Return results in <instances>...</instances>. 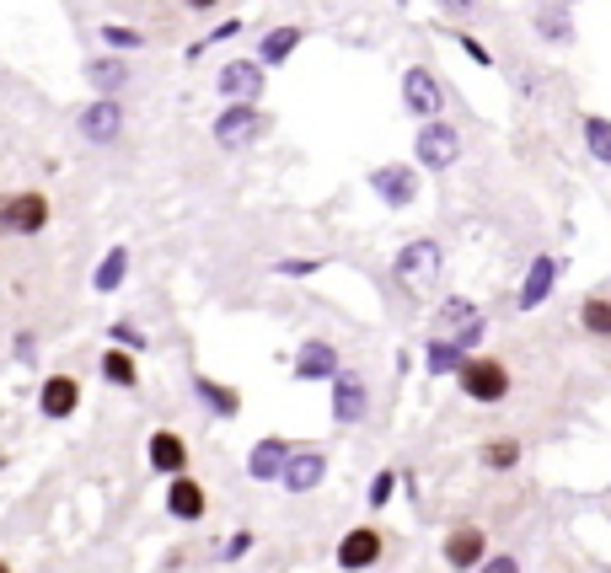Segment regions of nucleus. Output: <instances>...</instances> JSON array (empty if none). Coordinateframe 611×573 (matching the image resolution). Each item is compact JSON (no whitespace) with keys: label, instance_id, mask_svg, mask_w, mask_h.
I'll return each instance as SVG.
<instances>
[{"label":"nucleus","instance_id":"f257e3e1","mask_svg":"<svg viewBox=\"0 0 611 573\" xmlns=\"http://www.w3.org/2000/svg\"><path fill=\"white\" fill-rule=\"evenodd\" d=\"M457 392L478 408H499L510 396V364L493 360V354H467L457 364Z\"/></svg>","mask_w":611,"mask_h":573},{"label":"nucleus","instance_id":"f03ea898","mask_svg":"<svg viewBox=\"0 0 611 573\" xmlns=\"http://www.w3.org/2000/svg\"><path fill=\"white\" fill-rule=\"evenodd\" d=\"M413 155H419L424 172H451V167L461 161V129L451 119L419 123V134H413Z\"/></svg>","mask_w":611,"mask_h":573},{"label":"nucleus","instance_id":"7ed1b4c3","mask_svg":"<svg viewBox=\"0 0 611 573\" xmlns=\"http://www.w3.org/2000/svg\"><path fill=\"white\" fill-rule=\"evenodd\" d=\"M269 134V119L258 113V102H226V113L214 119V145L220 151H247Z\"/></svg>","mask_w":611,"mask_h":573},{"label":"nucleus","instance_id":"20e7f679","mask_svg":"<svg viewBox=\"0 0 611 573\" xmlns=\"http://www.w3.org/2000/svg\"><path fill=\"white\" fill-rule=\"evenodd\" d=\"M370 193L387 204V210H413L419 204V172L408 161H387L370 172Z\"/></svg>","mask_w":611,"mask_h":573},{"label":"nucleus","instance_id":"39448f33","mask_svg":"<svg viewBox=\"0 0 611 573\" xmlns=\"http://www.w3.org/2000/svg\"><path fill=\"white\" fill-rule=\"evenodd\" d=\"M402 108H408V119H440V108H445V91H440V76L429 70V64H408V76H402Z\"/></svg>","mask_w":611,"mask_h":573},{"label":"nucleus","instance_id":"423d86ee","mask_svg":"<svg viewBox=\"0 0 611 573\" xmlns=\"http://www.w3.org/2000/svg\"><path fill=\"white\" fill-rule=\"evenodd\" d=\"M49 199L28 188V193H6L0 199V231H17V237H38L43 225H49Z\"/></svg>","mask_w":611,"mask_h":573},{"label":"nucleus","instance_id":"0eeeda50","mask_svg":"<svg viewBox=\"0 0 611 573\" xmlns=\"http://www.w3.org/2000/svg\"><path fill=\"white\" fill-rule=\"evenodd\" d=\"M322 478H328V455L317 445H290L284 466H279V487L284 493H311V487H322Z\"/></svg>","mask_w":611,"mask_h":573},{"label":"nucleus","instance_id":"6e6552de","mask_svg":"<svg viewBox=\"0 0 611 573\" xmlns=\"http://www.w3.org/2000/svg\"><path fill=\"white\" fill-rule=\"evenodd\" d=\"M381 552H387L381 531H375V525H354V531H343V536H338L333 563L343 573H365V569H375V563H381Z\"/></svg>","mask_w":611,"mask_h":573},{"label":"nucleus","instance_id":"1a4fd4ad","mask_svg":"<svg viewBox=\"0 0 611 573\" xmlns=\"http://www.w3.org/2000/svg\"><path fill=\"white\" fill-rule=\"evenodd\" d=\"M440 242L434 237H419V242H408L398 252V279L408 284V290H424V284H434V273H440Z\"/></svg>","mask_w":611,"mask_h":573},{"label":"nucleus","instance_id":"9d476101","mask_svg":"<svg viewBox=\"0 0 611 573\" xmlns=\"http://www.w3.org/2000/svg\"><path fill=\"white\" fill-rule=\"evenodd\" d=\"M333 423H365L370 419V386H365V375H354V370H338L333 381Z\"/></svg>","mask_w":611,"mask_h":573},{"label":"nucleus","instance_id":"9b49d317","mask_svg":"<svg viewBox=\"0 0 611 573\" xmlns=\"http://www.w3.org/2000/svg\"><path fill=\"white\" fill-rule=\"evenodd\" d=\"M440 557H445V569L472 573L483 557H489V536H483V525H451V531H445V546H440Z\"/></svg>","mask_w":611,"mask_h":573},{"label":"nucleus","instance_id":"f8f14e48","mask_svg":"<svg viewBox=\"0 0 611 573\" xmlns=\"http://www.w3.org/2000/svg\"><path fill=\"white\" fill-rule=\"evenodd\" d=\"M214 91L226 102H258L263 97V64L258 60H226L220 76H214Z\"/></svg>","mask_w":611,"mask_h":573},{"label":"nucleus","instance_id":"ddd939ff","mask_svg":"<svg viewBox=\"0 0 611 573\" xmlns=\"http://www.w3.org/2000/svg\"><path fill=\"white\" fill-rule=\"evenodd\" d=\"M76 408H81V381H76V375H49V381L38 386V413L49 423L76 419Z\"/></svg>","mask_w":611,"mask_h":573},{"label":"nucleus","instance_id":"4468645a","mask_svg":"<svg viewBox=\"0 0 611 573\" xmlns=\"http://www.w3.org/2000/svg\"><path fill=\"white\" fill-rule=\"evenodd\" d=\"M338 370H343V360L328 338H306L296 349V381H333Z\"/></svg>","mask_w":611,"mask_h":573},{"label":"nucleus","instance_id":"2eb2a0df","mask_svg":"<svg viewBox=\"0 0 611 573\" xmlns=\"http://www.w3.org/2000/svg\"><path fill=\"white\" fill-rule=\"evenodd\" d=\"M81 134L92 140V145H108V140H119L123 134V108L113 102V97H97V102H87L81 108Z\"/></svg>","mask_w":611,"mask_h":573},{"label":"nucleus","instance_id":"dca6fc26","mask_svg":"<svg viewBox=\"0 0 611 573\" xmlns=\"http://www.w3.org/2000/svg\"><path fill=\"white\" fill-rule=\"evenodd\" d=\"M146 455H151V472H161V478H183L188 472V440L178 429H156Z\"/></svg>","mask_w":611,"mask_h":573},{"label":"nucleus","instance_id":"f3484780","mask_svg":"<svg viewBox=\"0 0 611 573\" xmlns=\"http://www.w3.org/2000/svg\"><path fill=\"white\" fill-rule=\"evenodd\" d=\"M558 273H563V258H537L531 269H525V279H520V295H515V305L520 311H537V305L552 295V284H558Z\"/></svg>","mask_w":611,"mask_h":573},{"label":"nucleus","instance_id":"a211bd4d","mask_svg":"<svg viewBox=\"0 0 611 573\" xmlns=\"http://www.w3.org/2000/svg\"><path fill=\"white\" fill-rule=\"evenodd\" d=\"M204 510H210V499H204V487H199V478H167V514L172 520H183V525H193V520H204Z\"/></svg>","mask_w":611,"mask_h":573},{"label":"nucleus","instance_id":"6ab92c4d","mask_svg":"<svg viewBox=\"0 0 611 573\" xmlns=\"http://www.w3.org/2000/svg\"><path fill=\"white\" fill-rule=\"evenodd\" d=\"M284 455H290V440H279V434H263L252 455H247V478L252 483H279V466H284Z\"/></svg>","mask_w":611,"mask_h":573},{"label":"nucleus","instance_id":"aec40b11","mask_svg":"<svg viewBox=\"0 0 611 573\" xmlns=\"http://www.w3.org/2000/svg\"><path fill=\"white\" fill-rule=\"evenodd\" d=\"M301 38H306V28H296V22H284V28H269L263 38H258V54H252V60L263 64V70H269V64H284L290 54H296V49H301Z\"/></svg>","mask_w":611,"mask_h":573},{"label":"nucleus","instance_id":"412c9836","mask_svg":"<svg viewBox=\"0 0 611 573\" xmlns=\"http://www.w3.org/2000/svg\"><path fill=\"white\" fill-rule=\"evenodd\" d=\"M193 396L210 408L214 419H237L242 413V392L226 386V381H214V375H193Z\"/></svg>","mask_w":611,"mask_h":573},{"label":"nucleus","instance_id":"4be33fe9","mask_svg":"<svg viewBox=\"0 0 611 573\" xmlns=\"http://www.w3.org/2000/svg\"><path fill=\"white\" fill-rule=\"evenodd\" d=\"M531 28H537V38L552 43V49H569V43H574V22H569L563 6H537V11H531Z\"/></svg>","mask_w":611,"mask_h":573},{"label":"nucleus","instance_id":"5701e85b","mask_svg":"<svg viewBox=\"0 0 611 573\" xmlns=\"http://www.w3.org/2000/svg\"><path fill=\"white\" fill-rule=\"evenodd\" d=\"M97 370H102V381L119 386V392H134V386H140V364H134L129 349H102V364H97Z\"/></svg>","mask_w":611,"mask_h":573},{"label":"nucleus","instance_id":"b1692460","mask_svg":"<svg viewBox=\"0 0 611 573\" xmlns=\"http://www.w3.org/2000/svg\"><path fill=\"white\" fill-rule=\"evenodd\" d=\"M461 360H467V354L457 349V338H445V332H434V338L424 343V370L434 375V381H440V375H451Z\"/></svg>","mask_w":611,"mask_h":573},{"label":"nucleus","instance_id":"393cba45","mask_svg":"<svg viewBox=\"0 0 611 573\" xmlns=\"http://www.w3.org/2000/svg\"><path fill=\"white\" fill-rule=\"evenodd\" d=\"M580 134H584V151L595 155L601 167H611V119H601V113H584Z\"/></svg>","mask_w":611,"mask_h":573},{"label":"nucleus","instance_id":"a878e982","mask_svg":"<svg viewBox=\"0 0 611 573\" xmlns=\"http://www.w3.org/2000/svg\"><path fill=\"white\" fill-rule=\"evenodd\" d=\"M580 328L590 332V338L611 343V301H607V295H590V301H580Z\"/></svg>","mask_w":611,"mask_h":573},{"label":"nucleus","instance_id":"bb28decb","mask_svg":"<svg viewBox=\"0 0 611 573\" xmlns=\"http://www.w3.org/2000/svg\"><path fill=\"white\" fill-rule=\"evenodd\" d=\"M123 273H129V252H123V247H113V252L102 258V269L92 273V284L102 290V295H113V290L123 284Z\"/></svg>","mask_w":611,"mask_h":573},{"label":"nucleus","instance_id":"cd10ccee","mask_svg":"<svg viewBox=\"0 0 611 573\" xmlns=\"http://www.w3.org/2000/svg\"><path fill=\"white\" fill-rule=\"evenodd\" d=\"M87 81L108 97V91H119L123 81H129V70H123V60H92L87 64Z\"/></svg>","mask_w":611,"mask_h":573},{"label":"nucleus","instance_id":"c85d7f7f","mask_svg":"<svg viewBox=\"0 0 611 573\" xmlns=\"http://www.w3.org/2000/svg\"><path fill=\"white\" fill-rule=\"evenodd\" d=\"M478 461L493 466V472H510V466H520V440H493V445L478 451Z\"/></svg>","mask_w":611,"mask_h":573},{"label":"nucleus","instance_id":"c756f323","mask_svg":"<svg viewBox=\"0 0 611 573\" xmlns=\"http://www.w3.org/2000/svg\"><path fill=\"white\" fill-rule=\"evenodd\" d=\"M467 322H478V305L467 301V295H451V301L440 305V328L445 332H461Z\"/></svg>","mask_w":611,"mask_h":573},{"label":"nucleus","instance_id":"7c9ffc66","mask_svg":"<svg viewBox=\"0 0 611 573\" xmlns=\"http://www.w3.org/2000/svg\"><path fill=\"white\" fill-rule=\"evenodd\" d=\"M398 466H381V472H375V478H370V510H387V504H392V493H398Z\"/></svg>","mask_w":611,"mask_h":573},{"label":"nucleus","instance_id":"2f4dec72","mask_svg":"<svg viewBox=\"0 0 611 573\" xmlns=\"http://www.w3.org/2000/svg\"><path fill=\"white\" fill-rule=\"evenodd\" d=\"M279 279H311V273H322V258H284V263H274Z\"/></svg>","mask_w":611,"mask_h":573},{"label":"nucleus","instance_id":"473e14b6","mask_svg":"<svg viewBox=\"0 0 611 573\" xmlns=\"http://www.w3.org/2000/svg\"><path fill=\"white\" fill-rule=\"evenodd\" d=\"M102 43H108V49H146V38L134 28H102Z\"/></svg>","mask_w":611,"mask_h":573},{"label":"nucleus","instance_id":"72a5a7b5","mask_svg":"<svg viewBox=\"0 0 611 573\" xmlns=\"http://www.w3.org/2000/svg\"><path fill=\"white\" fill-rule=\"evenodd\" d=\"M472 573H520V557H510V552H493V557H483Z\"/></svg>","mask_w":611,"mask_h":573},{"label":"nucleus","instance_id":"f704fd0d","mask_svg":"<svg viewBox=\"0 0 611 573\" xmlns=\"http://www.w3.org/2000/svg\"><path fill=\"white\" fill-rule=\"evenodd\" d=\"M247 552H252V536H247V531H237V536L220 542V557H226V563H237V557H247Z\"/></svg>","mask_w":611,"mask_h":573},{"label":"nucleus","instance_id":"c9c22d12","mask_svg":"<svg viewBox=\"0 0 611 573\" xmlns=\"http://www.w3.org/2000/svg\"><path fill=\"white\" fill-rule=\"evenodd\" d=\"M457 49H467V60H472V64H493V54L478 43V38H472V32H457Z\"/></svg>","mask_w":611,"mask_h":573},{"label":"nucleus","instance_id":"e433bc0d","mask_svg":"<svg viewBox=\"0 0 611 573\" xmlns=\"http://www.w3.org/2000/svg\"><path fill=\"white\" fill-rule=\"evenodd\" d=\"M113 343H123L129 354H140V349H146V332L129 328V322H119V328H113Z\"/></svg>","mask_w":611,"mask_h":573},{"label":"nucleus","instance_id":"4c0bfd02","mask_svg":"<svg viewBox=\"0 0 611 573\" xmlns=\"http://www.w3.org/2000/svg\"><path fill=\"white\" fill-rule=\"evenodd\" d=\"M237 32H242V17H231V22H220V28H214L210 38H204V49H210V43H226V38H237Z\"/></svg>","mask_w":611,"mask_h":573},{"label":"nucleus","instance_id":"58836bf2","mask_svg":"<svg viewBox=\"0 0 611 573\" xmlns=\"http://www.w3.org/2000/svg\"><path fill=\"white\" fill-rule=\"evenodd\" d=\"M434 6H440L445 17H467V11H478L483 0H434Z\"/></svg>","mask_w":611,"mask_h":573},{"label":"nucleus","instance_id":"ea45409f","mask_svg":"<svg viewBox=\"0 0 611 573\" xmlns=\"http://www.w3.org/2000/svg\"><path fill=\"white\" fill-rule=\"evenodd\" d=\"M188 11H199V17H204V11H214V6H220V0H183Z\"/></svg>","mask_w":611,"mask_h":573},{"label":"nucleus","instance_id":"a19ab883","mask_svg":"<svg viewBox=\"0 0 611 573\" xmlns=\"http://www.w3.org/2000/svg\"><path fill=\"white\" fill-rule=\"evenodd\" d=\"M552 6H563V11H574V6H580V0H552Z\"/></svg>","mask_w":611,"mask_h":573},{"label":"nucleus","instance_id":"79ce46f5","mask_svg":"<svg viewBox=\"0 0 611 573\" xmlns=\"http://www.w3.org/2000/svg\"><path fill=\"white\" fill-rule=\"evenodd\" d=\"M0 573H11V563H6V557H0Z\"/></svg>","mask_w":611,"mask_h":573},{"label":"nucleus","instance_id":"37998d69","mask_svg":"<svg viewBox=\"0 0 611 573\" xmlns=\"http://www.w3.org/2000/svg\"><path fill=\"white\" fill-rule=\"evenodd\" d=\"M398 6H408V0H398Z\"/></svg>","mask_w":611,"mask_h":573}]
</instances>
